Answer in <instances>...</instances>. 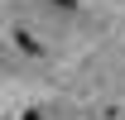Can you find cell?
Masks as SVG:
<instances>
[{
	"instance_id": "6da1fadb",
	"label": "cell",
	"mask_w": 125,
	"mask_h": 120,
	"mask_svg": "<svg viewBox=\"0 0 125 120\" xmlns=\"http://www.w3.org/2000/svg\"><path fill=\"white\" fill-rule=\"evenodd\" d=\"M24 120H43V115H39V110H29V115H24Z\"/></svg>"
}]
</instances>
